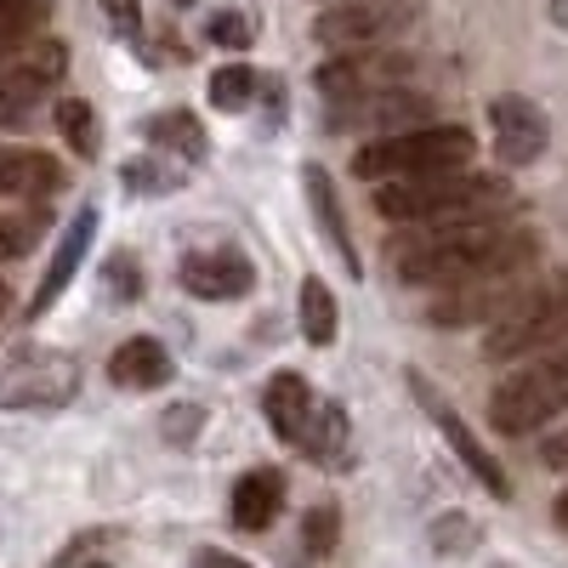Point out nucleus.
I'll list each match as a JSON object with an SVG mask.
<instances>
[{
	"mask_svg": "<svg viewBox=\"0 0 568 568\" xmlns=\"http://www.w3.org/2000/svg\"><path fill=\"white\" fill-rule=\"evenodd\" d=\"M471 131L466 125H415L375 136L353 154V171L364 182H398V176H433V171H466L471 165Z\"/></svg>",
	"mask_w": 568,
	"mask_h": 568,
	"instance_id": "7ed1b4c3",
	"label": "nucleus"
},
{
	"mask_svg": "<svg viewBox=\"0 0 568 568\" xmlns=\"http://www.w3.org/2000/svg\"><path fill=\"white\" fill-rule=\"evenodd\" d=\"M517 296L524 284L517 278H489V284H460V291H438V302L426 307V318L444 324V329H466V324H495Z\"/></svg>",
	"mask_w": 568,
	"mask_h": 568,
	"instance_id": "4468645a",
	"label": "nucleus"
},
{
	"mask_svg": "<svg viewBox=\"0 0 568 568\" xmlns=\"http://www.w3.org/2000/svg\"><path fill=\"white\" fill-rule=\"evenodd\" d=\"M91 233H98V211H80L74 222H69V233L58 240V251H52V267H45V278H40V291H34V318L52 307L63 291H69V278L80 273V262H85V251H91Z\"/></svg>",
	"mask_w": 568,
	"mask_h": 568,
	"instance_id": "dca6fc26",
	"label": "nucleus"
},
{
	"mask_svg": "<svg viewBox=\"0 0 568 568\" xmlns=\"http://www.w3.org/2000/svg\"><path fill=\"white\" fill-rule=\"evenodd\" d=\"M489 131H495V160L500 165H535L540 154H546V142H551V125H546V114H540V103H529V98H495L489 103Z\"/></svg>",
	"mask_w": 568,
	"mask_h": 568,
	"instance_id": "9d476101",
	"label": "nucleus"
},
{
	"mask_svg": "<svg viewBox=\"0 0 568 568\" xmlns=\"http://www.w3.org/2000/svg\"><path fill=\"white\" fill-rule=\"evenodd\" d=\"M551 18H557V23L568 29V0H551Z\"/></svg>",
	"mask_w": 568,
	"mask_h": 568,
	"instance_id": "72a5a7b5",
	"label": "nucleus"
},
{
	"mask_svg": "<svg viewBox=\"0 0 568 568\" xmlns=\"http://www.w3.org/2000/svg\"><path fill=\"white\" fill-rule=\"evenodd\" d=\"M557 524H562V529H568V489H562V495H557Z\"/></svg>",
	"mask_w": 568,
	"mask_h": 568,
	"instance_id": "f704fd0d",
	"label": "nucleus"
},
{
	"mask_svg": "<svg viewBox=\"0 0 568 568\" xmlns=\"http://www.w3.org/2000/svg\"><path fill=\"white\" fill-rule=\"evenodd\" d=\"M149 136L160 142V149H176L182 160H200L205 154V125L194 114H154L149 120Z\"/></svg>",
	"mask_w": 568,
	"mask_h": 568,
	"instance_id": "b1692460",
	"label": "nucleus"
},
{
	"mask_svg": "<svg viewBox=\"0 0 568 568\" xmlns=\"http://www.w3.org/2000/svg\"><path fill=\"white\" fill-rule=\"evenodd\" d=\"M426 114H433V103L409 85L369 91V98H353V103H329V125L336 131H375V136L415 131V125H426Z\"/></svg>",
	"mask_w": 568,
	"mask_h": 568,
	"instance_id": "6e6552de",
	"label": "nucleus"
},
{
	"mask_svg": "<svg viewBox=\"0 0 568 568\" xmlns=\"http://www.w3.org/2000/svg\"><path fill=\"white\" fill-rule=\"evenodd\" d=\"M91 568H109V562H91Z\"/></svg>",
	"mask_w": 568,
	"mask_h": 568,
	"instance_id": "e433bc0d",
	"label": "nucleus"
},
{
	"mask_svg": "<svg viewBox=\"0 0 568 568\" xmlns=\"http://www.w3.org/2000/svg\"><path fill=\"white\" fill-rule=\"evenodd\" d=\"M409 393H415V404H420L426 415H433V426H438V433L449 438V449L466 460V471H471V478H478V484H484L495 500H506V495H511V478L500 471V460H495V455H489L478 438H471V426H466V420H460V415L444 404V393H438L433 382H420V375H409Z\"/></svg>",
	"mask_w": 568,
	"mask_h": 568,
	"instance_id": "1a4fd4ad",
	"label": "nucleus"
},
{
	"mask_svg": "<svg viewBox=\"0 0 568 568\" xmlns=\"http://www.w3.org/2000/svg\"><path fill=\"white\" fill-rule=\"evenodd\" d=\"M302 455L318 460V466L347 460V409H342V404H318V415H313V426H307V438H302Z\"/></svg>",
	"mask_w": 568,
	"mask_h": 568,
	"instance_id": "4be33fe9",
	"label": "nucleus"
},
{
	"mask_svg": "<svg viewBox=\"0 0 568 568\" xmlns=\"http://www.w3.org/2000/svg\"><path fill=\"white\" fill-rule=\"evenodd\" d=\"M415 23L409 0H336L329 12H318L313 40L336 45V52H369V45H393Z\"/></svg>",
	"mask_w": 568,
	"mask_h": 568,
	"instance_id": "423d86ee",
	"label": "nucleus"
},
{
	"mask_svg": "<svg viewBox=\"0 0 568 568\" xmlns=\"http://www.w3.org/2000/svg\"><path fill=\"white\" fill-rule=\"evenodd\" d=\"M336 329H342V313H336L329 284H324V278H307V284H302V336H307L313 347H329V342H336Z\"/></svg>",
	"mask_w": 568,
	"mask_h": 568,
	"instance_id": "5701e85b",
	"label": "nucleus"
},
{
	"mask_svg": "<svg viewBox=\"0 0 568 568\" xmlns=\"http://www.w3.org/2000/svg\"><path fill=\"white\" fill-rule=\"evenodd\" d=\"M74 364L58 353H18L0 369V404H63L74 393Z\"/></svg>",
	"mask_w": 568,
	"mask_h": 568,
	"instance_id": "9b49d317",
	"label": "nucleus"
},
{
	"mask_svg": "<svg viewBox=\"0 0 568 568\" xmlns=\"http://www.w3.org/2000/svg\"><path fill=\"white\" fill-rule=\"evenodd\" d=\"M194 568H251V562L245 557H227V551H200Z\"/></svg>",
	"mask_w": 568,
	"mask_h": 568,
	"instance_id": "2f4dec72",
	"label": "nucleus"
},
{
	"mask_svg": "<svg viewBox=\"0 0 568 568\" xmlns=\"http://www.w3.org/2000/svg\"><path fill=\"white\" fill-rule=\"evenodd\" d=\"M256 98V69L251 63H227L211 74V103L216 109H245Z\"/></svg>",
	"mask_w": 568,
	"mask_h": 568,
	"instance_id": "a878e982",
	"label": "nucleus"
},
{
	"mask_svg": "<svg viewBox=\"0 0 568 568\" xmlns=\"http://www.w3.org/2000/svg\"><path fill=\"white\" fill-rule=\"evenodd\" d=\"M63 187V171L40 149H0V194L12 200H45Z\"/></svg>",
	"mask_w": 568,
	"mask_h": 568,
	"instance_id": "a211bd4d",
	"label": "nucleus"
},
{
	"mask_svg": "<svg viewBox=\"0 0 568 568\" xmlns=\"http://www.w3.org/2000/svg\"><path fill=\"white\" fill-rule=\"evenodd\" d=\"M307 205H313V222H318V233H324L329 245H336L342 267L358 278L364 267H358V251H353V240H347V222H342V205H336V187H329V176H324L318 165H307Z\"/></svg>",
	"mask_w": 568,
	"mask_h": 568,
	"instance_id": "aec40b11",
	"label": "nucleus"
},
{
	"mask_svg": "<svg viewBox=\"0 0 568 568\" xmlns=\"http://www.w3.org/2000/svg\"><path fill=\"white\" fill-rule=\"evenodd\" d=\"M324 7H336V0H324Z\"/></svg>",
	"mask_w": 568,
	"mask_h": 568,
	"instance_id": "4c0bfd02",
	"label": "nucleus"
},
{
	"mask_svg": "<svg viewBox=\"0 0 568 568\" xmlns=\"http://www.w3.org/2000/svg\"><path fill=\"white\" fill-rule=\"evenodd\" d=\"M176 7H187V0H176Z\"/></svg>",
	"mask_w": 568,
	"mask_h": 568,
	"instance_id": "58836bf2",
	"label": "nucleus"
},
{
	"mask_svg": "<svg viewBox=\"0 0 568 568\" xmlns=\"http://www.w3.org/2000/svg\"><path fill=\"white\" fill-rule=\"evenodd\" d=\"M278 511H284V478L273 466H256L233 484V524H240L245 535H267Z\"/></svg>",
	"mask_w": 568,
	"mask_h": 568,
	"instance_id": "f3484780",
	"label": "nucleus"
},
{
	"mask_svg": "<svg viewBox=\"0 0 568 568\" xmlns=\"http://www.w3.org/2000/svg\"><path fill=\"white\" fill-rule=\"evenodd\" d=\"M109 12H114L120 34H136V7H131V0H109Z\"/></svg>",
	"mask_w": 568,
	"mask_h": 568,
	"instance_id": "473e14b6",
	"label": "nucleus"
},
{
	"mask_svg": "<svg viewBox=\"0 0 568 568\" xmlns=\"http://www.w3.org/2000/svg\"><path fill=\"white\" fill-rule=\"evenodd\" d=\"M58 131L69 136L74 154H98V114H91V103L63 98V103H58Z\"/></svg>",
	"mask_w": 568,
	"mask_h": 568,
	"instance_id": "393cba45",
	"label": "nucleus"
},
{
	"mask_svg": "<svg viewBox=\"0 0 568 568\" xmlns=\"http://www.w3.org/2000/svg\"><path fill=\"white\" fill-rule=\"evenodd\" d=\"M176 278H182V291H194L200 302H233L256 284V267L240 251H187Z\"/></svg>",
	"mask_w": 568,
	"mask_h": 568,
	"instance_id": "ddd939ff",
	"label": "nucleus"
},
{
	"mask_svg": "<svg viewBox=\"0 0 568 568\" xmlns=\"http://www.w3.org/2000/svg\"><path fill=\"white\" fill-rule=\"evenodd\" d=\"M415 74V58L409 52H393V45H369V52H342L329 58L313 85L324 103H353V98H369V91H393V85H409Z\"/></svg>",
	"mask_w": 568,
	"mask_h": 568,
	"instance_id": "0eeeda50",
	"label": "nucleus"
},
{
	"mask_svg": "<svg viewBox=\"0 0 568 568\" xmlns=\"http://www.w3.org/2000/svg\"><path fill=\"white\" fill-rule=\"evenodd\" d=\"M45 12H52V0H0V63L18 58L45 29Z\"/></svg>",
	"mask_w": 568,
	"mask_h": 568,
	"instance_id": "412c9836",
	"label": "nucleus"
},
{
	"mask_svg": "<svg viewBox=\"0 0 568 568\" xmlns=\"http://www.w3.org/2000/svg\"><path fill=\"white\" fill-rule=\"evenodd\" d=\"M568 409V347L535 353L511 382L495 387L489 398V426L500 438H529L540 426H551Z\"/></svg>",
	"mask_w": 568,
	"mask_h": 568,
	"instance_id": "20e7f679",
	"label": "nucleus"
},
{
	"mask_svg": "<svg viewBox=\"0 0 568 568\" xmlns=\"http://www.w3.org/2000/svg\"><path fill=\"white\" fill-rule=\"evenodd\" d=\"M109 375H114V387H136V393L165 387V382H171V353H165L154 336H131V342L114 347Z\"/></svg>",
	"mask_w": 568,
	"mask_h": 568,
	"instance_id": "6ab92c4d",
	"label": "nucleus"
},
{
	"mask_svg": "<svg viewBox=\"0 0 568 568\" xmlns=\"http://www.w3.org/2000/svg\"><path fill=\"white\" fill-rule=\"evenodd\" d=\"M262 409H267V426H273V433H278L284 444H296V449H302L307 426H313V415H318L307 375H296V369H278L273 382H267V393H262Z\"/></svg>",
	"mask_w": 568,
	"mask_h": 568,
	"instance_id": "2eb2a0df",
	"label": "nucleus"
},
{
	"mask_svg": "<svg viewBox=\"0 0 568 568\" xmlns=\"http://www.w3.org/2000/svg\"><path fill=\"white\" fill-rule=\"evenodd\" d=\"M551 347H568V273H557L546 284H524V296L489 324V342H484V353L500 364L535 358Z\"/></svg>",
	"mask_w": 568,
	"mask_h": 568,
	"instance_id": "39448f33",
	"label": "nucleus"
},
{
	"mask_svg": "<svg viewBox=\"0 0 568 568\" xmlns=\"http://www.w3.org/2000/svg\"><path fill=\"white\" fill-rule=\"evenodd\" d=\"M324 546H336V511L329 506H318L307 517V551H324Z\"/></svg>",
	"mask_w": 568,
	"mask_h": 568,
	"instance_id": "c85d7f7f",
	"label": "nucleus"
},
{
	"mask_svg": "<svg viewBox=\"0 0 568 568\" xmlns=\"http://www.w3.org/2000/svg\"><path fill=\"white\" fill-rule=\"evenodd\" d=\"M63 74V45H40L23 63L0 69V125H18L34 114V103L52 91V80Z\"/></svg>",
	"mask_w": 568,
	"mask_h": 568,
	"instance_id": "f8f14e48",
	"label": "nucleus"
},
{
	"mask_svg": "<svg viewBox=\"0 0 568 568\" xmlns=\"http://www.w3.org/2000/svg\"><path fill=\"white\" fill-rule=\"evenodd\" d=\"M375 211L398 227H466V222H506L511 182L489 171H433L375 182Z\"/></svg>",
	"mask_w": 568,
	"mask_h": 568,
	"instance_id": "f03ea898",
	"label": "nucleus"
},
{
	"mask_svg": "<svg viewBox=\"0 0 568 568\" xmlns=\"http://www.w3.org/2000/svg\"><path fill=\"white\" fill-rule=\"evenodd\" d=\"M0 313H7V284H0Z\"/></svg>",
	"mask_w": 568,
	"mask_h": 568,
	"instance_id": "c9c22d12",
	"label": "nucleus"
},
{
	"mask_svg": "<svg viewBox=\"0 0 568 568\" xmlns=\"http://www.w3.org/2000/svg\"><path fill=\"white\" fill-rule=\"evenodd\" d=\"M182 171H154V160H131L125 165V187H149V194H160V187H176Z\"/></svg>",
	"mask_w": 568,
	"mask_h": 568,
	"instance_id": "cd10ccee",
	"label": "nucleus"
},
{
	"mask_svg": "<svg viewBox=\"0 0 568 568\" xmlns=\"http://www.w3.org/2000/svg\"><path fill=\"white\" fill-rule=\"evenodd\" d=\"M211 40L227 45V52H245V45L256 40V23H251L245 12H216V18H211Z\"/></svg>",
	"mask_w": 568,
	"mask_h": 568,
	"instance_id": "bb28decb",
	"label": "nucleus"
},
{
	"mask_svg": "<svg viewBox=\"0 0 568 568\" xmlns=\"http://www.w3.org/2000/svg\"><path fill=\"white\" fill-rule=\"evenodd\" d=\"M540 460H546L551 471H568V433H557V438L540 449Z\"/></svg>",
	"mask_w": 568,
	"mask_h": 568,
	"instance_id": "7c9ffc66",
	"label": "nucleus"
},
{
	"mask_svg": "<svg viewBox=\"0 0 568 568\" xmlns=\"http://www.w3.org/2000/svg\"><path fill=\"white\" fill-rule=\"evenodd\" d=\"M398 278L433 284V291H460V284L489 278H524L540 256V233L506 222H466V227H409L387 245Z\"/></svg>",
	"mask_w": 568,
	"mask_h": 568,
	"instance_id": "f257e3e1",
	"label": "nucleus"
},
{
	"mask_svg": "<svg viewBox=\"0 0 568 568\" xmlns=\"http://www.w3.org/2000/svg\"><path fill=\"white\" fill-rule=\"evenodd\" d=\"M23 251H29V227L0 222V262H12V256H23Z\"/></svg>",
	"mask_w": 568,
	"mask_h": 568,
	"instance_id": "c756f323",
	"label": "nucleus"
}]
</instances>
